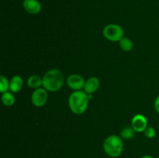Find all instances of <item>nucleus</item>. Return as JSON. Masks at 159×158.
Wrapping results in <instances>:
<instances>
[{
  "instance_id": "f257e3e1",
  "label": "nucleus",
  "mask_w": 159,
  "mask_h": 158,
  "mask_svg": "<svg viewBox=\"0 0 159 158\" xmlns=\"http://www.w3.org/2000/svg\"><path fill=\"white\" fill-rule=\"evenodd\" d=\"M43 88L50 92L58 91L64 84V75L58 69H51L43 76Z\"/></svg>"
},
{
  "instance_id": "f03ea898",
  "label": "nucleus",
  "mask_w": 159,
  "mask_h": 158,
  "mask_svg": "<svg viewBox=\"0 0 159 158\" xmlns=\"http://www.w3.org/2000/svg\"><path fill=\"white\" fill-rule=\"evenodd\" d=\"M89 101L88 94L85 91L82 90L74 91L68 98V106L75 114H83L88 108Z\"/></svg>"
},
{
  "instance_id": "7ed1b4c3",
  "label": "nucleus",
  "mask_w": 159,
  "mask_h": 158,
  "mask_svg": "<svg viewBox=\"0 0 159 158\" xmlns=\"http://www.w3.org/2000/svg\"><path fill=\"white\" fill-rule=\"evenodd\" d=\"M102 147L107 156L116 158L122 154L124 150V141L122 138L117 135H110L105 139Z\"/></svg>"
},
{
  "instance_id": "20e7f679",
  "label": "nucleus",
  "mask_w": 159,
  "mask_h": 158,
  "mask_svg": "<svg viewBox=\"0 0 159 158\" xmlns=\"http://www.w3.org/2000/svg\"><path fill=\"white\" fill-rule=\"evenodd\" d=\"M102 35L109 41L119 42L124 37V31L120 25L111 23L103 28Z\"/></svg>"
},
{
  "instance_id": "39448f33",
  "label": "nucleus",
  "mask_w": 159,
  "mask_h": 158,
  "mask_svg": "<svg viewBox=\"0 0 159 158\" xmlns=\"http://www.w3.org/2000/svg\"><path fill=\"white\" fill-rule=\"evenodd\" d=\"M48 91L43 88L34 89L31 94V102L35 107L40 108L43 106L48 102Z\"/></svg>"
},
{
  "instance_id": "423d86ee",
  "label": "nucleus",
  "mask_w": 159,
  "mask_h": 158,
  "mask_svg": "<svg viewBox=\"0 0 159 158\" xmlns=\"http://www.w3.org/2000/svg\"><path fill=\"white\" fill-rule=\"evenodd\" d=\"M68 86L74 91H81L84 88L85 80L83 77L77 74H71L66 79Z\"/></svg>"
},
{
  "instance_id": "0eeeda50",
  "label": "nucleus",
  "mask_w": 159,
  "mask_h": 158,
  "mask_svg": "<svg viewBox=\"0 0 159 158\" xmlns=\"http://www.w3.org/2000/svg\"><path fill=\"white\" fill-rule=\"evenodd\" d=\"M131 126L137 133H143L148 127L147 118L142 114H137L132 118Z\"/></svg>"
},
{
  "instance_id": "6e6552de",
  "label": "nucleus",
  "mask_w": 159,
  "mask_h": 158,
  "mask_svg": "<svg viewBox=\"0 0 159 158\" xmlns=\"http://www.w3.org/2000/svg\"><path fill=\"white\" fill-rule=\"evenodd\" d=\"M23 7L28 13L36 15L41 11L42 6L38 0H25L23 2Z\"/></svg>"
},
{
  "instance_id": "1a4fd4ad",
  "label": "nucleus",
  "mask_w": 159,
  "mask_h": 158,
  "mask_svg": "<svg viewBox=\"0 0 159 158\" xmlns=\"http://www.w3.org/2000/svg\"><path fill=\"white\" fill-rule=\"evenodd\" d=\"M99 85H100V82H99V78L96 77H91L85 81L83 90L87 94H93L99 89Z\"/></svg>"
},
{
  "instance_id": "9d476101",
  "label": "nucleus",
  "mask_w": 159,
  "mask_h": 158,
  "mask_svg": "<svg viewBox=\"0 0 159 158\" xmlns=\"http://www.w3.org/2000/svg\"><path fill=\"white\" fill-rule=\"evenodd\" d=\"M23 86V80L20 76L15 75L9 81V91L12 93L20 91Z\"/></svg>"
},
{
  "instance_id": "9b49d317",
  "label": "nucleus",
  "mask_w": 159,
  "mask_h": 158,
  "mask_svg": "<svg viewBox=\"0 0 159 158\" xmlns=\"http://www.w3.org/2000/svg\"><path fill=\"white\" fill-rule=\"evenodd\" d=\"M27 85L31 88L37 89L43 86V78L38 75H32L27 79Z\"/></svg>"
},
{
  "instance_id": "f8f14e48",
  "label": "nucleus",
  "mask_w": 159,
  "mask_h": 158,
  "mask_svg": "<svg viewBox=\"0 0 159 158\" xmlns=\"http://www.w3.org/2000/svg\"><path fill=\"white\" fill-rule=\"evenodd\" d=\"M15 97L11 91L2 93V102L6 106H12L15 104Z\"/></svg>"
},
{
  "instance_id": "ddd939ff",
  "label": "nucleus",
  "mask_w": 159,
  "mask_h": 158,
  "mask_svg": "<svg viewBox=\"0 0 159 158\" xmlns=\"http://www.w3.org/2000/svg\"><path fill=\"white\" fill-rule=\"evenodd\" d=\"M119 43L121 49L124 51H126V52L131 51L134 47L133 42L131 41V40L125 37H124L120 40Z\"/></svg>"
},
{
  "instance_id": "4468645a",
  "label": "nucleus",
  "mask_w": 159,
  "mask_h": 158,
  "mask_svg": "<svg viewBox=\"0 0 159 158\" xmlns=\"http://www.w3.org/2000/svg\"><path fill=\"white\" fill-rule=\"evenodd\" d=\"M135 130L134 129L132 126H126L121 130L120 137L123 139H130L134 136Z\"/></svg>"
},
{
  "instance_id": "2eb2a0df",
  "label": "nucleus",
  "mask_w": 159,
  "mask_h": 158,
  "mask_svg": "<svg viewBox=\"0 0 159 158\" xmlns=\"http://www.w3.org/2000/svg\"><path fill=\"white\" fill-rule=\"evenodd\" d=\"M9 90V81L5 76H0V91L1 93L6 92Z\"/></svg>"
},
{
  "instance_id": "dca6fc26",
  "label": "nucleus",
  "mask_w": 159,
  "mask_h": 158,
  "mask_svg": "<svg viewBox=\"0 0 159 158\" xmlns=\"http://www.w3.org/2000/svg\"><path fill=\"white\" fill-rule=\"evenodd\" d=\"M144 135L148 139H153L154 137H155L156 136V131H155V129L152 126H148L147 129L144 130Z\"/></svg>"
},
{
  "instance_id": "f3484780",
  "label": "nucleus",
  "mask_w": 159,
  "mask_h": 158,
  "mask_svg": "<svg viewBox=\"0 0 159 158\" xmlns=\"http://www.w3.org/2000/svg\"><path fill=\"white\" fill-rule=\"evenodd\" d=\"M155 108L157 112L159 114V95L156 98V99L155 101Z\"/></svg>"
},
{
  "instance_id": "a211bd4d",
  "label": "nucleus",
  "mask_w": 159,
  "mask_h": 158,
  "mask_svg": "<svg viewBox=\"0 0 159 158\" xmlns=\"http://www.w3.org/2000/svg\"><path fill=\"white\" fill-rule=\"evenodd\" d=\"M141 158H154V157H153V156H150V155H144V156H141Z\"/></svg>"
},
{
  "instance_id": "6ab92c4d",
  "label": "nucleus",
  "mask_w": 159,
  "mask_h": 158,
  "mask_svg": "<svg viewBox=\"0 0 159 158\" xmlns=\"http://www.w3.org/2000/svg\"><path fill=\"white\" fill-rule=\"evenodd\" d=\"M23 1H25V0H23Z\"/></svg>"
}]
</instances>
